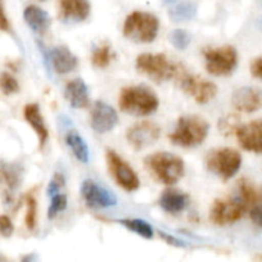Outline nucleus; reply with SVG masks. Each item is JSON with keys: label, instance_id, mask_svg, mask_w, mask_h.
<instances>
[{"label": "nucleus", "instance_id": "nucleus-1", "mask_svg": "<svg viewBox=\"0 0 262 262\" xmlns=\"http://www.w3.org/2000/svg\"><path fill=\"white\" fill-rule=\"evenodd\" d=\"M119 106L124 113L136 117H146L156 112L159 99L155 92L146 86H130L122 90Z\"/></svg>", "mask_w": 262, "mask_h": 262}, {"label": "nucleus", "instance_id": "nucleus-2", "mask_svg": "<svg viewBox=\"0 0 262 262\" xmlns=\"http://www.w3.org/2000/svg\"><path fill=\"white\" fill-rule=\"evenodd\" d=\"M210 124L204 118L197 115H186L179 118L176 129L170 135L171 143L181 147L200 146L209 135Z\"/></svg>", "mask_w": 262, "mask_h": 262}, {"label": "nucleus", "instance_id": "nucleus-3", "mask_svg": "<svg viewBox=\"0 0 262 262\" xmlns=\"http://www.w3.org/2000/svg\"><path fill=\"white\" fill-rule=\"evenodd\" d=\"M145 164L159 182L168 186L176 184L184 176L183 160L174 154H152L146 158Z\"/></svg>", "mask_w": 262, "mask_h": 262}, {"label": "nucleus", "instance_id": "nucleus-4", "mask_svg": "<svg viewBox=\"0 0 262 262\" xmlns=\"http://www.w3.org/2000/svg\"><path fill=\"white\" fill-rule=\"evenodd\" d=\"M159 19L147 12H133L125 19L123 33L129 40L141 43L152 42L159 32Z\"/></svg>", "mask_w": 262, "mask_h": 262}, {"label": "nucleus", "instance_id": "nucleus-5", "mask_svg": "<svg viewBox=\"0 0 262 262\" xmlns=\"http://www.w3.org/2000/svg\"><path fill=\"white\" fill-rule=\"evenodd\" d=\"M242 156L234 148H217L207 155L206 166L211 173L216 174L223 181H229L239 170Z\"/></svg>", "mask_w": 262, "mask_h": 262}, {"label": "nucleus", "instance_id": "nucleus-6", "mask_svg": "<svg viewBox=\"0 0 262 262\" xmlns=\"http://www.w3.org/2000/svg\"><path fill=\"white\" fill-rule=\"evenodd\" d=\"M137 69L156 82L168 81L177 74V66L164 54H141L136 61Z\"/></svg>", "mask_w": 262, "mask_h": 262}, {"label": "nucleus", "instance_id": "nucleus-7", "mask_svg": "<svg viewBox=\"0 0 262 262\" xmlns=\"http://www.w3.org/2000/svg\"><path fill=\"white\" fill-rule=\"evenodd\" d=\"M206 69L212 76H228L238 64V53L233 46L209 48L204 50Z\"/></svg>", "mask_w": 262, "mask_h": 262}, {"label": "nucleus", "instance_id": "nucleus-8", "mask_svg": "<svg viewBox=\"0 0 262 262\" xmlns=\"http://www.w3.org/2000/svg\"><path fill=\"white\" fill-rule=\"evenodd\" d=\"M106 163L112 177L123 189L133 192L140 188V178L136 171L115 151H106Z\"/></svg>", "mask_w": 262, "mask_h": 262}, {"label": "nucleus", "instance_id": "nucleus-9", "mask_svg": "<svg viewBox=\"0 0 262 262\" xmlns=\"http://www.w3.org/2000/svg\"><path fill=\"white\" fill-rule=\"evenodd\" d=\"M248 207L239 197L229 200H216L210 211V220L216 225H229L242 219Z\"/></svg>", "mask_w": 262, "mask_h": 262}, {"label": "nucleus", "instance_id": "nucleus-10", "mask_svg": "<svg viewBox=\"0 0 262 262\" xmlns=\"http://www.w3.org/2000/svg\"><path fill=\"white\" fill-rule=\"evenodd\" d=\"M181 87L199 104H207L217 94V87L215 83L191 74H184L181 77Z\"/></svg>", "mask_w": 262, "mask_h": 262}, {"label": "nucleus", "instance_id": "nucleus-11", "mask_svg": "<svg viewBox=\"0 0 262 262\" xmlns=\"http://www.w3.org/2000/svg\"><path fill=\"white\" fill-rule=\"evenodd\" d=\"M159 137H160V128L152 122L137 123L127 132L128 143L137 151L154 145Z\"/></svg>", "mask_w": 262, "mask_h": 262}, {"label": "nucleus", "instance_id": "nucleus-12", "mask_svg": "<svg viewBox=\"0 0 262 262\" xmlns=\"http://www.w3.org/2000/svg\"><path fill=\"white\" fill-rule=\"evenodd\" d=\"M81 194L84 202L92 209H105L117 205L118 200L114 193L94 181H84L81 186Z\"/></svg>", "mask_w": 262, "mask_h": 262}, {"label": "nucleus", "instance_id": "nucleus-13", "mask_svg": "<svg viewBox=\"0 0 262 262\" xmlns=\"http://www.w3.org/2000/svg\"><path fill=\"white\" fill-rule=\"evenodd\" d=\"M235 133L238 142L246 151L262 154V119L239 125Z\"/></svg>", "mask_w": 262, "mask_h": 262}, {"label": "nucleus", "instance_id": "nucleus-14", "mask_svg": "<svg viewBox=\"0 0 262 262\" xmlns=\"http://www.w3.org/2000/svg\"><path fill=\"white\" fill-rule=\"evenodd\" d=\"M115 109L102 101L95 102L91 112V125L97 133H107L118 124Z\"/></svg>", "mask_w": 262, "mask_h": 262}, {"label": "nucleus", "instance_id": "nucleus-15", "mask_svg": "<svg viewBox=\"0 0 262 262\" xmlns=\"http://www.w3.org/2000/svg\"><path fill=\"white\" fill-rule=\"evenodd\" d=\"M233 106L242 113H255L262 107V90L257 87H241L233 94Z\"/></svg>", "mask_w": 262, "mask_h": 262}, {"label": "nucleus", "instance_id": "nucleus-16", "mask_svg": "<svg viewBox=\"0 0 262 262\" xmlns=\"http://www.w3.org/2000/svg\"><path fill=\"white\" fill-rule=\"evenodd\" d=\"M60 18L66 22H83L91 13L90 0H59Z\"/></svg>", "mask_w": 262, "mask_h": 262}, {"label": "nucleus", "instance_id": "nucleus-17", "mask_svg": "<svg viewBox=\"0 0 262 262\" xmlns=\"http://www.w3.org/2000/svg\"><path fill=\"white\" fill-rule=\"evenodd\" d=\"M49 60L53 66L54 71L60 74L69 73L78 64L76 55L66 46H56L49 53Z\"/></svg>", "mask_w": 262, "mask_h": 262}, {"label": "nucleus", "instance_id": "nucleus-18", "mask_svg": "<svg viewBox=\"0 0 262 262\" xmlns=\"http://www.w3.org/2000/svg\"><path fill=\"white\" fill-rule=\"evenodd\" d=\"M64 96L69 105L76 109H83L90 104L89 90H87L86 83L81 78H76L68 82V84L66 86V91H64Z\"/></svg>", "mask_w": 262, "mask_h": 262}, {"label": "nucleus", "instance_id": "nucleus-19", "mask_svg": "<svg viewBox=\"0 0 262 262\" xmlns=\"http://www.w3.org/2000/svg\"><path fill=\"white\" fill-rule=\"evenodd\" d=\"M25 119L27 120L28 124L31 125L35 133L38 137L40 147H42L49 138L48 128H46L45 122H43L42 114L40 113V107L37 104H28L25 107Z\"/></svg>", "mask_w": 262, "mask_h": 262}, {"label": "nucleus", "instance_id": "nucleus-20", "mask_svg": "<svg viewBox=\"0 0 262 262\" xmlns=\"http://www.w3.org/2000/svg\"><path fill=\"white\" fill-rule=\"evenodd\" d=\"M23 17L26 23L38 35H43L51 25L50 15L48 14V12L36 5H28L23 12Z\"/></svg>", "mask_w": 262, "mask_h": 262}, {"label": "nucleus", "instance_id": "nucleus-21", "mask_svg": "<svg viewBox=\"0 0 262 262\" xmlns=\"http://www.w3.org/2000/svg\"><path fill=\"white\" fill-rule=\"evenodd\" d=\"M159 204L164 211L169 214H179L189 205V197L183 192L168 189L160 196Z\"/></svg>", "mask_w": 262, "mask_h": 262}, {"label": "nucleus", "instance_id": "nucleus-22", "mask_svg": "<svg viewBox=\"0 0 262 262\" xmlns=\"http://www.w3.org/2000/svg\"><path fill=\"white\" fill-rule=\"evenodd\" d=\"M238 197L246 204L248 209L257 206L262 201V192L247 179H241L238 183Z\"/></svg>", "mask_w": 262, "mask_h": 262}, {"label": "nucleus", "instance_id": "nucleus-23", "mask_svg": "<svg viewBox=\"0 0 262 262\" xmlns=\"http://www.w3.org/2000/svg\"><path fill=\"white\" fill-rule=\"evenodd\" d=\"M67 143H68L69 148L73 151L74 156L78 159V161L81 163L87 164L90 160V151H89V146L87 143L84 142L83 138L76 132V130H69L68 135L66 137Z\"/></svg>", "mask_w": 262, "mask_h": 262}, {"label": "nucleus", "instance_id": "nucleus-24", "mask_svg": "<svg viewBox=\"0 0 262 262\" xmlns=\"http://www.w3.org/2000/svg\"><path fill=\"white\" fill-rule=\"evenodd\" d=\"M170 20L177 23L187 22L196 17L197 14V5L192 2H183L174 5L168 12Z\"/></svg>", "mask_w": 262, "mask_h": 262}, {"label": "nucleus", "instance_id": "nucleus-25", "mask_svg": "<svg viewBox=\"0 0 262 262\" xmlns=\"http://www.w3.org/2000/svg\"><path fill=\"white\" fill-rule=\"evenodd\" d=\"M113 58H114V54L112 51V46L107 42H102L92 51L91 61L97 68H106L107 66H110Z\"/></svg>", "mask_w": 262, "mask_h": 262}, {"label": "nucleus", "instance_id": "nucleus-26", "mask_svg": "<svg viewBox=\"0 0 262 262\" xmlns=\"http://www.w3.org/2000/svg\"><path fill=\"white\" fill-rule=\"evenodd\" d=\"M119 223L122 225H124L128 230H130L132 233H136L140 237L146 238V239H151L154 237V229L151 228V225L148 223H146L145 220L141 219H123L119 220Z\"/></svg>", "mask_w": 262, "mask_h": 262}, {"label": "nucleus", "instance_id": "nucleus-27", "mask_svg": "<svg viewBox=\"0 0 262 262\" xmlns=\"http://www.w3.org/2000/svg\"><path fill=\"white\" fill-rule=\"evenodd\" d=\"M22 170H20V166L17 165V164H2V176L3 179H4L5 184L9 187L10 189H15L19 187L20 179H22V176H20Z\"/></svg>", "mask_w": 262, "mask_h": 262}, {"label": "nucleus", "instance_id": "nucleus-28", "mask_svg": "<svg viewBox=\"0 0 262 262\" xmlns=\"http://www.w3.org/2000/svg\"><path fill=\"white\" fill-rule=\"evenodd\" d=\"M36 219H37V202L32 194H28L26 197V225L30 230L36 227Z\"/></svg>", "mask_w": 262, "mask_h": 262}, {"label": "nucleus", "instance_id": "nucleus-29", "mask_svg": "<svg viewBox=\"0 0 262 262\" xmlns=\"http://www.w3.org/2000/svg\"><path fill=\"white\" fill-rule=\"evenodd\" d=\"M169 40L174 48L178 49V50H184L189 46L192 37L186 30H174L169 35Z\"/></svg>", "mask_w": 262, "mask_h": 262}, {"label": "nucleus", "instance_id": "nucleus-30", "mask_svg": "<svg viewBox=\"0 0 262 262\" xmlns=\"http://www.w3.org/2000/svg\"><path fill=\"white\" fill-rule=\"evenodd\" d=\"M67 196L61 193H56L51 197L50 206L48 209V217L49 219H54L58 214H60L61 211H64L67 207Z\"/></svg>", "mask_w": 262, "mask_h": 262}, {"label": "nucleus", "instance_id": "nucleus-31", "mask_svg": "<svg viewBox=\"0 0 262 262\" xmlns=\"http://www.w3.org/2000/svg\"><path fill=\"white\" fill-rule=\"evenodd\" d=\"M0 82H2L3 94L12 95L19 91V84H18V81L12 76V74L7 73V72H3L2 73Z\"/></svg>", "mask_w": 262, "mask_h": 262}, {"label": "nucleus", "instance_id": "nucleus-32", "mask_svg": "<svg viewBox=\"0 0 262 262\" xmlns=\"http://www.w3.org/2000/svg\"><path fill=\"white\" fill-rule=\"evenodd\" d=\"M64 184H66V181H64L63 174H60V173L54 174V177L51 178L50 183H49V186H48V194H49V196L53 197L54 194L59 193V191L63 188Z\"/></svg>", "mask_w": 262, "mask_h": 262}, {"label": "nucleus", "instance_id": "nucleus-33", "mask_svg": "<svg viewBox=\"0 0 262 262\" xmlns=\"http://www.w3.org/2000/svg\"><path fill=\"white\" fill-rule=\"evenodd\" d=\"M0 230H2V235L4 238L10 237L14 232V227H13V223L7 215H2L0 216Z\"/></svg>", "mask_w": 262, "mask_h": 262}, {"label": "nucleus", "instance_id": "nucleus-34", "mask_svg": "<svg viewBox=\"0 0 262 262\" xmlns=\"http://www.w3.org/2000/svg\"><path fill=\"white\" fill-rule=\"evenodd\" d=\"M235 119H238V118L229 117V118H224V119H222L220 120V129H222L223 132L227 133V135L230 132V130L238 129V127L235 125Z\"/></svg>", "mask_w": 262, "mask_h": 262}, {"label": "nucleus", "instance_id": "nucleus-35", "mask_svg": "<svg viewBox=\"0 0 262 262\" xmlns=\"http://www.w3.org/2000/svg\"><path fill=\"white\" fill-rule=\"evenodd\" d=\"M251 73H252L253 77L262 81V56L252 61V64H251Z\"/></svg>", "mask_w": 262, "mask_h": 262}, {"label": "nucleus", "instance_id": "nucleus-36", "mask_svg": "<svg viewBox=\"0 0 262 262\" xmlns=\"http://www.w3.org/2000/svg\"><path fill=\"white\" fill-rule=\"evenodd\" d=\"M250 216L256 225L262 228V205H257V206L252 207Z\"/></svg>", "mask_w": 262, "mask_h": 262}, {"label": "nucleus", "instance_id": "nucleus-37", "mask_svg": "<svg viewBox=\"0 0 262 262\" xmlns=\"http://www.w3.org/2000/svg\"><path fill=\"white\" fill-rule=\"evenodd\" d=\"M9 27H10V25H9V22H8L7 14H5V9L4 8H2V30L8 31L9 30Z\"/></svg>", "mask_w": 262, "mask_h": 262}, {"label": "nucleus", "instance_id": "nucleus-38", "mask_svg": "<svg viewBox=\"0 0 262 262\" xmlns=\"http://www.w3.org/2000/svg\"><path fill=\"white\" fill-rule=\"evenodd\" d=\"M37 256L36 255H28L26 257H23V261H33V260H37Z\"/></svg>", "mask_w": 262, "mask_h": 262}, {"label": "nucleus", "instance_id": "nucleus-39", "mask_svg": "<svg viewBox=\"0 0 262 262\" xmlns=\"http://www.w3.org/2000/svg\"><path fill=\"white\" fill-rule=\"evenodd\" d=\"M161 235H164V234H161ZM164 237H166V238H168V239L173 241V238L168 237V235H164ZM171 243H173V245H174V243H176L177 246H186V245H184V243H179V241H177V239H174V242H171Z\"/></svg>", "mask_w": 262, "mask_h": 262}, {"label": "nucleus", "instance_id": "nucleus-40", "mask_svg": "<svg viewBox=\"0 0 262 262\" xmlns=\"http://www.w3.org/2000/svg\"><path fill=\"white\" fill-rule=\"evenodd\" d=\"M161 2H163L164 4L171 5V4H174V3H177V2H178V0H161Z\"/></svg>", "mask_w": 262, "mask_h": 262}, {"label": "nucleus", "instance_id": "nucleus-41", "mask_svg": "<svg viewBox=\"0 0 262 262\" xmlns=\"http://www.w3.org/2000/svg\"><path fill=\"white\" fill-rule=\"evenodd\" d=\"M257 25H258V27H260V30H262V17L257 20Z\"/></svg>", "mask_w": 262, "mask_h": 262}, {"label": "nucleus", "instance_id": "nucleus-42", "mask_svg": "<svg viewBox=\"0 0 262 262\" xmlns=\"http://www.w3.org/2000/svg\"><path fill=\"white\" fill-rule=\"evenodd\" d=\"M41 2H43V0H41Z\"/></svg>", "mask_w": 262, "mask_h": 262}]
</instances>
